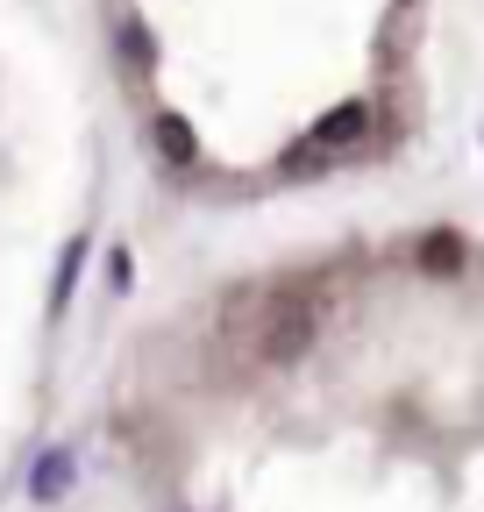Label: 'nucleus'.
<instances>
[{
  "instance_id": "1",
  "label": "nucleus",
  "mask_w": 484,
  "mask_h": 512,
  "mask_svg": "<svg viewBox=\"0 0 484 512\" xmlns=\"http://www.w3.org/2000/svg\"><path fill=\"white\" fill-rule=\"evenodd\" d=\"M363 128H371V107H363V100H342L335 114H321V121H314L307 157H321V150H349V143L363 136Z\"/></svg>"
},
{
  "instance_id": "2",
  "label": "nucleus",
  "mask_w": 484,
  "mask_h": 512,
  "mask_svg": "<svg viewBox=\"0 0 484 512\" xmlns=\"http://www.w3.org/2000/svg\"><path fill=\"white\" fill-rule=\"evenodd\" d=\"M150 136H157V157H164V164H178V171L200 164V136H193V121H186V114H171V107H164V114L150 121Z\"/></svg>"
},
{
  "instance_id": "3",
  "label": "nucleus",
  "mask_w": 484,
  "mask_h": 512,
  "mask_svg": "<svg viewBox=\"0 0 484 512\" xmlns=\"http://www.w3.org/2000/svg\"><path fill=\"white\" fill-rule=\"evenodd\" d=\"M420 271H428V278H456V271H463V235H456V228L420 235Z\"/></svg>"
},
{
  "instance_id": "5",
  "label": "nucleus",
  "mask_w": 484,
  "mask_h": 512,
  "mask_svg": "<svg viewBox=\"0 0 484 512\" xmlns=\"http://www.w3.org/2000/svg\"><path fill=\"white\" fill-rule=\"evenodd\" d=\"M79 264H86V235H72V242H65V264H57V285H50V313H65V306H72Z\"/></svg>"
},
{
  "instance_id": "6",
  "label": "nucleus",
  "mask_w": 484,
  "mask_h": 512,
  "mask_svg": "<svg viewBox=\"0 0 484 512\" xmlns=\"http://www.w3.org/2000/svg\"><path fill=\"white\" fill-rule=\"evenodd\" d=\"M121 57H129L136 72H143V64L157 57V43H150V29H143V22H121Z\"/></svg>"
},
{
  "instance_id": "4",
  "label": "nucleus",
  "mask_w": 484,
  "mask_h": 512,
  "mask_svg": "<svg viewBox=\"0 0 484 512\" xmlns=\"http://www.w3.org/2000/svg\"><path fill=\"white\" fill-rule=\"evenodd\" d=\"M29 491L36 498H65L72 491V448H43L36 470H29Z\"/></svg>"
}]
</instances>
